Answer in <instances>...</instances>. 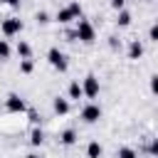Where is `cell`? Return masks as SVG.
<instances>
[{
    "label": "cell",
    "mask_w": 158,
    "mask_h": 158,
    "mask_svg": "<svg viewBox=\"0 0 158 158\" xmlns=\"http://www.w3.org/2000/svg\"><path fill=\"white\" fill-rule=\"evenodd\" d=\"M81 17V5L74 0V2H69L67 7H62L59 12H57V22H62V25H67V22H72V20H79Z\"/></svg>",
    "instance_id": "1"
},
{
    "label": "cell",
    "mask_w": 158,
    "mask_h": 158,
    "mask_svg": "<svg viewBox=\"0 0 158 158\" xmlns=\"http://www.w3.org/2000/svg\"><path fill=\"white\" fill-rule=\"evenodd\" d=\"M74 32H77V40H81L86 44H91L96 40V30H94V25L89 20H77V30Z\"/></svg>",
    "instance_id": "2"
},
{
    "label": "cell",
    "mask_w": 158,
    "mask_h": 158,
    "mask_svg": "<svg viewBox=\"0 0 158 158\" xmlns=\"http://www.w3.org/2000/svg\"><path fill=\"white\" fill-rule=\"evenodd\" d=\"M47 59H49V64H52L57 72H67V67H69V62H67V54H64L59 47H49V52H47Z\"/></svg>",
    "instance_id": "3"
},
{
    "label": "cell",
    "mask_w": 158,
    "mask_h": 158,
    "mask_svg": "<svg viewBox=\"0 0 158 158\" xmlns=\"http://www.w3.org/2000/svg\"><path fill=\"white\" fill-rule=\"evenodd\" d=\"M0 30H2L5 37H15V35L22 32V20L20 17H5L2 25H0Z\"/></svg>",
    "instance_id": "4"
},
{
    "label": "cell",
    "mask_w": 158,
    "mask_h": 158,
    "mask_svg": "<svg viewBox=\"0 0 158 158\" xmlns=\"http://www.w3.org/2000/svg\"><path fill=\"white\" fill-rule=\"evenodd\" d=\"M81 86H84V96H89V99L99 96V89H101V84H99L96 74H86V77H84V81H81Z\"/></svg>",
    "instance_id": "5"
},
{
    "label": "cell",
    "mask_w": 158,
    "mask_h": 158,
    "mask_svg": "<svg viewBox=\"0 0 158 158\" xmlns=\"http://www.w3.org/2000/svg\"><path fill=\"white\" fill-rule=\"evenodd\" d=\"M5 109H7L10 114H22V111L27 109V104L22 101V96H17V94H10V96L5 99Z\"/></svg>",
    "instance_id": "6"
},
{
    "label": "cell",
    "mask_w": 158,
    "mask_h": 158,
    "mask_svg": "<svg viewBox=\"0 0 158 158\" xmlns=\"http://www.w3.org/2000/svg\"><path fill=\"white\" fill-rule=\"evenodd\" d=\"M81 118H84L86 123H96V121L101 118V106H99V104H86V106L81 109Z\"/></svg>",
    "instance_id": "7"
},
{
    "label": "cell",
    "mask_w": 158,
    "mask_h": 158,
    "mask_svg": "<svg viewBox=\"0 0 158 158\" xmlns=\"http://www.w3.org/2000/svg\"><path fill=\"white\" fill-rule=\"evenodd\" d=\"M52 106H54V114H59V116L69 114V99H64V96H54Z\"/></svg>",
    "instance_id": "8"
},
{
    "label": "cell",
    "mask_w": 158,
    "mask_h": 158,
    "mask_svg": "<svg viewBox=\"0 0 158 158\" xmlns=\"http://www.w3.org/2000/svg\"><path fill=\"white\" fill-rule=\"evenodd\" d=\"M59 141H62V146H74V143H77V131H74V128L62 131V133H59Z\"/></svg>",
    "instance_id": "9"
},
{
    "label": "cell",
    "mask_w": 158,
    "mask_h": 158,
    "mask_svg": "<svg viewBox=\"0 0 158 158\" xmlns=\"http://www.w3.org/2000/svg\"><path fill=\"white\" fill-rule=\"evenodd\" d=\"M141 54H143V44L138 40H133L128 44V59H141Z\"/></svg>",
    "instance_id": "10"
},
{
    "label": "cell",
    "mask_w": 158,
    "mask_h": 158,
    "mask_svg": "<svg viewBox=\"0 0 158 158\" xmlns=\"http://www.w3.org/2000/svg\"><path fill=\"white\" fill-rule=\"evenodd\" d=\"M81 96H84V86H81L79 81H72V84H69V99L79 101Z\"/></svg>",
    "instance_id": "11"
},
{
    "label": "cell",
    "mask_w": 158,
    "mask_h": 158,
    "mask_svg": "<svg viewBox=\"0 0 158 158\" xmlns=\"http://www.w3.org/2000/svg\"><path fill=\"white\" fill-rule=\"evenodd\" d=\"M101 153H104V148H101L99 141H91V143L86 146V156H89V158H101Z\"/></svg>",
    "instance_id": "12"
},
{
    "label": "cell",
    "mask_w": 158,
    "mask_h": 158,
    "mask_svg": "<svg viewBox=\"0 0 158 158\" xmlns=\"http://www.w3.org/2000/svg\"><path fill=\"white\" fill-rule=\"evenodd\" d=\"M15 49H17V54H20V59H30V54H32V47H30V44H27L25 40H20Z\"/></svg>",
    "instance_id": "13"
},
{
    "label": "cell",
    "mask_w": 158,
    "mask_h": 158,
    "mask_svg": "<svg viewBox=\"0 0 158 158\" xmlns=\"http://www.w3.org/2000/svg\"><path fill=\"white\" fill-rule=\"evenodd\" d=\"M30 143H32V146H42V143H44V133H42V128H32V133H30Z\"/></svg>",
    "instance_id": "14"
},
{
    "label": "cell",
    "mask_w": 158,
    "mask_h": 158,
    "mask_svg": "<svg viewBox=\"0 0 158 158\" xmlns=\"http://www.w3.org/2000/svg\"><path fill=\"white\" fill-rule=\"evenodd\" d=\"M116 22H118L121 27H128V25H131V12H128V10H118V17H116Z\"/></svg>",
    "instance_id": "15"
},
{
    "label": "cell",
    "mask_w": 158,
    "mask_h": 158,
    "mask_svg": "<svg viewBox=\"0 0 158 158\" xmlns=\"http://www.w3.org/2000/svg\"><path fill=\"white\" fill-rule=\"evenodd\" d=\"M116 158H138V153H136L133 148H128V146H123V148H118V153H116Z\"/></svg>",
    "instance_id": "16"
},
{
    "label": "cell",
    "mask_w": 158,
    "mask_h": 158,
    "mask_svg": "<svg viewBox=\"0 0 158 158\" xmlns=\"http://www.w3.org/2000/svg\"><path fill=\"white\" fill-rule=\"evenodd\" d=\"M10 54H12V49H10L7 40H0V59H10Z\"/></svg>",
    "instance_id": "17"
},
{
    "label": "cell",
    "mask_w": 158,
    "mask_h": 158,
    "mask_svg": "<svg viewBox=\"0 0 158 158\" xmlns=\"http://www.w3.org/2000/svg\"><path fill=\"white\" fill-rule=\"evenodd\" d=\"M32 69H35V62L32 59H20V72L22 74H30Z\"/></svg>",
    "instance_id": "18"
},
{
    "label": "cell",
    "mask_w": 158,
    "mask_h": 158,
    "mask_svg": "<svg viewBox=\"0 0 158 158\" xmlns=\"http://www.w3.org/2000/svg\"><path fill=\"white\" fill-rule=\"evenodd\" d=\"M35 20H37V22H40V25H47V22H49V15H47V12H44V10H40V12H37V15H35Z\"/></svg>",
    "instance_id": "19"
},
{
    "label": "cell",
    "mask_w": 158,
    "mask_h": 158,
    "mask_svg": "<svg viewBox=\"0 0 158 158\" xmlns=\"http://www.w3.org/2000/svg\"><path fill=\"white\" fill-rule=\"evenodd\" d=\"M148 86H151V91H153V94L158 96V74H153V77H151V81H148Z\"/></svg>",
    "instance_id": "20"
},
{
    "label": "cell",
    "mask_w": 158,
    "mask_h": 158,
    "mask_svg": "<svg viewBox=\"0 0 158 158\" xmlns=\"http://www.w3.org/2000/svg\"><path fill=\"white\" fill-rule=\"evenodd\" d=\"M148 37H151V40H153V42H158V22H156V25H151V27H148Z\"/></svg>",
    "instance_id": "21"
},
{
    "label": "cell",
    "mask_w": 158,
    "mask_h": 158,
    "mask_svg": "<svg viewBox=\"0 0 158 158\" xmlns=\"http://www.w3.org/2000/svg\"><path fill=\"white\" fill-rule=\"evenodd\" d=\"M148 153L158 158V138H153V141H151V146H148Z\"/></svg>",
    "instance_id": "22"
},
{
    "label": "cell",
    "mask_w": 158,
    "mask_h": 158,
    "mask_svg": "<svg viewBox=\"0 0 158 158\" xmlns=\"http://www.w3.org/2000/svg\"><path fill=\"white\" fill-rule=\"evenodd\" d=\"M123 5H126V0H111V7L114 10H123Z\"/></svg>",
    "instance_id": "23"
},
{
    "label": "cell",
    "mask_w": 158,
    "mask_h": 158,
    "mask_svg": "<svg viewBox=\"0 0 158 158\" xmlns=\"http://www.w3.org/2000/svg\"><path fill=\"white\" fill-rule=\"evenodd\" d=\"M30 121H32V123H37V121H40V116H37V111H35V109H30Z\"/></svg>",
    "instance_id": "24"
},
{
    "label": "cell",
    "mask_w": 158,
    "mask_h": 158,
    "mask_svg": "<svg viewBox=\"0 0 158 158\" xmlns=\"http://www.w3.org/2000/svg\"><path fill=\"white\" fill-rule=\"evenodd\" d=\"M7 5H12V7H17V5H20V0H7Z\"/></svg>",
    "instance_id": "25"
},
{
    "label": "cell",
    "mask_w": 158,
    "mask_h": 158,
    "mask_svg": "<svg viewBox=\"0 0 158 158\" xmlns=\"http://www.w3.org/2000/svg\"><path fill=\"white\" fill-rule=\"evenodd\" d=\"M25 158H40V156H35V153H30V156H25Z\"/></svg>",
    "instance_id": "26"
},
{
    "label": "cell",
    "mask_w": 158,
    "mask_h": 158,
    "mask_svg": "<svg viewBox=\"0 0 158 158\" xmlns=\"http://www.w3.org/2000/svg\"><path fill=\"white\" fill-rule=\"evenodd\" d=\"M0 2H7V0H0Z\"/></svg>",
    "instance_id": "27"
}]
</instances>
